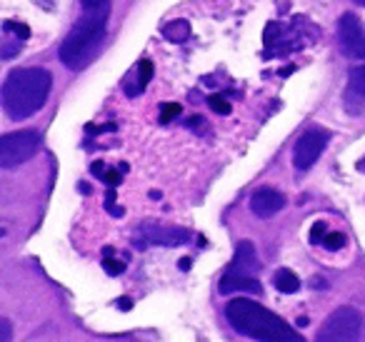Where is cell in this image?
<instances>
[{"mask_svg": "<svg viewBox=\"0 0 365 342\" xmlns=\"http://www.w3.org/2000/svg\"><path fill=\"white\" fill-rule=\"evenodd\" d=\"M110 18V3L108 0H93L88 3L83 16L76 21L66 41L61 43V63L71 71H83L93 58L98 56L106 38V26Z\"/></svg>", "mask_w": 365, "mask_h": 342, "instance_id": "obj_1", "label": "cell"}, {"mask_svg": "<svg viewBox=\"0 0 365 342\" xmlns=\"http://www.w3.org/2000/svg\"><path fill=\"white\" fill-rule=\"evenodd\" d=\"M225 317H228L230 327L240 335L250 337L258 342H305L283 317L270 312L268 307L258 305L255 300L248 297H238L230 300L225 307Z\"/></svg>", "mask_w": 365, "mask_h": 342, "instance_id": "obj_2", "label": "cell"}, {"mask_svg": "<svg viewBox=\"0 0 365 342\" xmlns=\"http://www.w3.org/2000/svg\"><path fill=\"white\" fill-rule=\"evenodd\" d=\"M53 78L43 68H18L3 83V110L11 120H26L46 105Z\"/></svg>", "mask_w": 365, "mask_h": 342, "instance_id": "obj_3", "label": "cell"}, {"mask_svg": "<svg viewBox=\"0 0 365 342\" xmlns=\"http://www.w3.org/2000/svg\"><path fill=\"white\" fill-rule=\"evenodd\" d=\"M258 255H255L253 242H240L238 250H235L233 262L228 265L225 275L220 277V292L223 295H230V292H253V295H260L263 287H260L258 277Z\"/></svg>", "mask_w": 365, "mask_h": 342, "instance_id": "obj_4", "label": "cell"}, {"mask_svg": "<svg viewBox=\"0 0 365 342\" xmlns=\"http://www.w3.org/2000/svg\"><path fill=\"white\" fill-rule=\"evenodd\" d=\"M363 320L353 307H338L320 327L315 342H360Z\"/></svg>", "mask_w": 365, "mask_h": 342, "instance_id": "obj_5", "label": "cell"}, {"mask_svg": "<svg viewBox=\"0 0 365 342\" xmlns=\"http://www.w3.org/2000/svg\"><path fill=\"white\" fill-rule=\"evenodd\" d=\"M38 147H41V135L36 130L8 133V135L0 138V165L6 170L23 165V162L36 155Z\"/></svg>", "mask_w": 365, "mask_h": 342, "instance_id": "obj_6", "label": "cell"}, {"mask_svg": "<svg viewBox=\"0 0 365 342\" xmlns=\"http://www.w3.org/2000/svg\"><path fill=\"white\" fill-rule=\"evenodd\" d=\"M328 142H330V133L323 130V128H310V130H305L303 135L298 138V142H295L293 165L298 167L300 172L310 170V167L315 165V160L323 155Z\"/></svg>", "mask_w": 365, "mask_h": 342, "instance_id": "obj_7", "label": "cell"}, {"mask_svg": "<svg viewBox=\"0 0 365 342\" xmlns=\"http://www.w3.org/2000/svg\"><path fill=\"white\" fill-rule=\"evenodd\" d=\"M338 43L343 56L365 61V28L355 13H345L338 21Z\"/></svg>", "mask_w": 365, "mask_h": 342, "instance_id": "obj_8", "label": "cell"}, {"mask_svg": "<svg viewBox=\"0 0 365 342\" xmlns=\"http://www.w3.org/2000/svg\"><path fill=\"white\" fill-rule=\"evenodd\" d=\"M190 240V232L182 227H168V225H140L133 235L135 247H150V245H163V247H178L185 245Z\"/></svg>", "mask_w": 365, "mask_h": 342, "instance_id": "obj_9", "label": "cell"}, {"mask_svg": "<svg viewBox=\"0 0 365 342\" xmlns=\"http://www.w3.org/2000/svg\"><path fill=\"white\" fill-rule=\"evenodd\" d=\"M285 207V195L275 187H258L250 195V210L258 217H273Z\"/></svg>", "mask_w": 365, "mask_h": 342, "instance_id": "obj_10", "label": "cell"}, {"mask_svg": "<svg viewBox=\"0 0 365 342\" xmlns=\"http://www.w3.org/2000/svg\"><path fill=\"white\" fill-rule=\"evenodd\" d=\"M150 78H153V63L150 61H140V63H138V68H135V73H133V81L125 83V95L135 98L138 93H143L148 83H150Z\"/></svg>", "mask_w": 365, "mask_h": 342, "instance_id": "obj_11", "label": "cell"}, {"mask_svg": "<svg viewBox=\"0 0 365 342\" xmlns=\"http://www.w3.org/2000/svg\"><path fill=\"white\" fill-rule=\"evenodd\" d=\"M188 36H190L188 21H173L168 26H163V38H168L170 43H182Z\"/></svg>", "mask_w": 365, "mask_h": 342, "instance_id": "obj_12", "label": "cell"}, {"mask_svg": "<svg viewBox=\"0 0 365 342\" xmlns=\"http://www.w3.org/2000/svg\"><path fill=\"white\" fill-rule=\"evenodd\" d=\"M273 282H275V287H278L280 292H298L300 290V280L295 277V272H290V270H278L275 272V277H273Z\"/></svg>", "mask_w": 365, "mask_h": 342, "instance_id": "obj_13", "label": "cell"}, {"mask_svg": "<svg viewBox=\"0 0 365 342\" xmlns=\"http://www.w3.org/2000/svg\"><path fill=\"white\" fill-rule=\"evenodd\" d=\"M350 95H358L365 100V66L350 71Z\"/></svg>", "mask_w": 365, "mask_h": 342, "instance_id": "obj_14", "label": "cell"}, {"mask_svg": "<svg viewBox=\"0 0 365 342\" xmlns=\"http://www.w3.org/2000/svg\"><path fill=\"white\" fill-rule=\"evenodd\" d=\"M3 31H6V33H13V36H16L18 41H28V38H31V31H28V26H23V23L6 21V23H3Z\"/></svg>", "mask_w": 365, "mask_h": 342, "instance_id": "obj_15", "label": "cell"}, {"mask_svg": "<svg viewBox=\"0 0 365 342\" xmlns=\"http://www.w3.org/2000/svg\"><path fill=\"white\" fill-rule=\"evenodd\" d=\"M208 103H210V108H213L215 113H220V115H228V113L233 110V108H230V103L225 100L223 95H210Z\"/></svg>", "mask_w": 365, "mask_h": 342, "instance_id": "obj_16", "label": "cell"}, {"mask_svg": "<svg viewBox=\"0 0 365 342\" xmlns=\"http://www.w3.org/2000/svg\"><path fill=\"white\" fill-rule=\"evenodd\" d=\"M343 245H345V235H340V232H328L323 240L325 250H340Z\"/></svg>", "mask_w": 365, "mask_h": 342, "instance_id": "obj_17", "label": "cell"}, {"mask_svg": "<svg viewBox=\"0 0 365 342\" xmlns=\"http://www.w3.org/2000/svg\"><path fill=\"white\" fill-rule=\"evenodd\" d=\"M325 235H328V225H325V222H315L313 230H310V242H313V245H323Z\"/></svg>", "mask_w": 365, "mask_h": 342, "instance_id": "obj_18", "label": "cell"}, {"mask_svg": "<svg viewBox=\"0 0 365 342\" xmlns=\"http://www.w3.org/2000/svg\"><path fill=\"white\" fill-rule=\"evenodd\" d=\"M178 115H180V105L178 103H168V105L160 108V123H170Z\"/></svg>", "mask_w": 365, "mask_h": 342, "instance_id": "obj_19", "label": "cell"}, {"mask_svg": "<svg viewBox=\"0 0 365 342\" xmlns=\"http://www.w3.org/2000/svg\"><path fill=\"white\" fill-rule=\"evenodd\" d=\"M103 267H106L108 275H120V272L125 270V265H123L120 260H113V257H106V260H103Z\"/></svg>", "mask_w": 365, "mask_h": 342, "instance_id": "obj_20", "label": "cell"}, {"mask_svg": "<svg viewBox=\"0 0 365 342\" xmlns=\"http://www.w3.org/2000/svg\"><path fill=\"white\" fill-rule=\"evenodd\" d=\"M21 48H23V46H21V41H13V43L8 41L6 46H3V61H11V58L16 56V53L21 51Z\"/></svg>", "mask_w": 365, "mask_h": 342, "instance_id": "obj_21", "label": "cell"}, {"mask_svg": "<svg viewBox=\"0 0 365 342\" xmlns=\"http://www.w3.org/2000/svg\"><path fill=\"white\" fill-rule=\"evenodd\" d=\"M103 180H106L110 187H115L118 182H120V170H106L103 172Z\"/></svg>", "mask_w": 365, "mask_h": 342, "instance_id": "obj_22", "label": "cell"}, {"mask_svg": "<svg viewBox=\"0 0 365 342\" xmlns=\"http://www.w3.org/2000/svg\"><path fill=\"white\" fill-rule=\"evenodd\" d=\"M0 330H3V340L0 342H11V322H8L6 317L0 320Z\"/></svg>", "mask_w": 365, "mask_h": 342, "instance_id": "obj_23", "label": "cell"}, {"mask_svg": "<svg viewBox=\"0 0 365 342\" xmlns=\"http://www.w3.org/2000/svg\"><path fill=\"white\" fill-rule=\"evenodd\" d=\"M91 170H93V175L103 177V172H106V170H108V167H106V165H103V162H93V165H91Z\"/></svg>", "mask_w": 365, "mask_h": 342, "instance_id": "obj_24", "label": "cell"}, {"mask_svg": "<svg viewBox=\"0 0 365 342\" xmlns=\"http://www.w3.org/2000/svg\"><path fill=\"white\" fill-rule=\"evenodd\" d=\"M118 307H123V310H130V300H118Z\"/></svg>", "mask_w": 365, "mask_h": 342, "instance_id": "obj_25", "label": "cell"}, {"mask_svg": "<svg viewBox=\"0 0 365 342\" xmlns=\"http://www.w3.org/2000/svg\"><path fill=\"white\" fill-rule=\"evenodd\" d=\"M178 265H180V270H188V267H190V260H188V257H185V260H180V262H178Z\"/></svg>", "mask_w": 365, "mask_h": 342, "instance_id": "obj_26", "label": "cell"}, {"mask_svg": "<svg viewBox=\"0 0 365 342\" xmlns=\"http://www.w3.org/2000/svg\"><path fill=\"white\" fill-rule=\"evenodd\" d=\"M81 3H83V6H88V3H93V0H81Z\"/></svg>", "mask_w": 365, "mask_h": 342, "instance_id": "obj_27", "label": "cell"}, {"mask_svg": "<svg viewBox=\"0 0 365 342\" xmlns=\"http://www.w3.org/2000/svg\"><path fill=\"white\" fill-rule=\"evenodd\" d=\"M355 3H360V6H365V0H355Z\"/></svg>", "mask_w": 365, "mask_h": 342, "instance_id": "obj_28", "label": "cell"}]
</instances>
